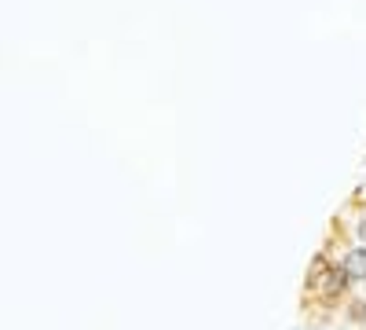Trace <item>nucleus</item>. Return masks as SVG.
Instances as JSON below:
<instances>
[{
  "label": "nucleus",
  "instance_id": "2",
  "mask_svg": "<svg viewBox=\"0 0 366 330\" xmlns=\"http://www.w3.org/2000/svg\"><path fill=\"white\" fill-rule=\"evenodd\" d=\"M359 239L366 242V224H359Z\"/></svg>",
  "mask_w": 366,
  "mask_h": 330
},
{
  "label": "nucleus",
  "instance_id": "1",
  "mask_svg": "<svg viewBox=\"0 0 366 330\" xmlns=\"http://www.w3.org/2000/svg\"><path fill=\"white\" fill-rule=\"evenodd\" d=\"M344 272H348L352 279H366V250H352V253H348V264H344Z\"/></svg>",
  "mask_w": 366,
  "mask_h": 330
}]
</instances>
